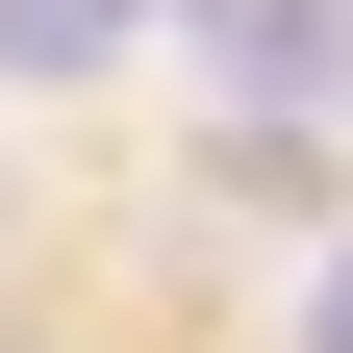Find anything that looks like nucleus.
I'll return each instance as SVG.
<instances>
[{
  "label": "nucleus",
  "mask_w": 353,
  "mask_h": 353,
  "mask_svg": "<svg viewBox=\"0 0 353 353\" xmlns=\"http://www.w3.org/2000/svg\"><path fill=\"white\" fill-rule=\"evenodd\" d=\"M303 353H353V252H328V278H303Z\"/></svg>",
  "instance_id": "f257e3e1"
}]
</instances>
